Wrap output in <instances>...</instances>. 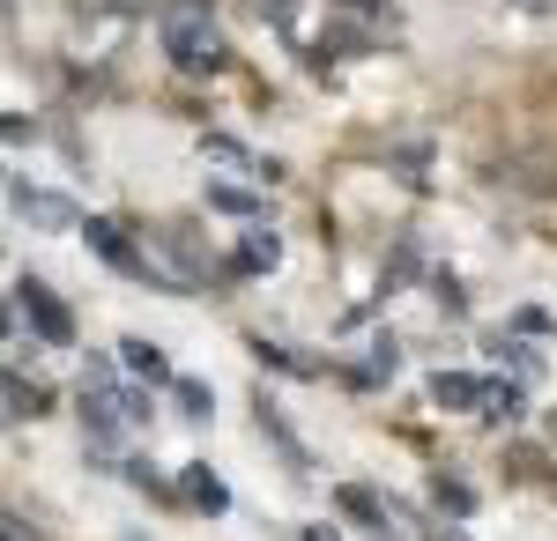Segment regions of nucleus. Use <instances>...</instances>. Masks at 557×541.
<instances>
[{"label": "nucleus", "instance_id": "obj_5", "mask_svg": "<svg viewBox=\"0 0 557 541\" xmlns=\"http://www.w3.org/2000/svg\"><path fill=\"white\" fill-rule=\"evenodd\" d=\"M431 401H438V408H483L491 386H483L475 372H438V378H431Z\"/></svg>", "mask_w": 557, "mask_h": 541}, {"label": "nucleus", "instance_id": "obj_2", "mask_svg": "<svg viewBox=\"0 0 557 541\" xmlns=\"http://www.w3.org/2000/svg\"><path fill=\"white\" fill-rule=\"evenodd\" d=\"M83 238H89V252H97L104 267H120V275H141V282H164V267H149V260L134 252V238L120 230V223H112V215H89ZM164 290H172V282H164Z\"/></svg>", "mask_w": 557, "mask_h": 541}, {"label": "nucleus", "instance_id": "obj_17", "mask_svg": "<svg viewBox=\"0 0 557 541\" xmlns=\"http://www.w3.org/2000/svg\"><path fill=\"white\" fill-rule=\"evenodd\" d=\"M394 356H401V349H394V341L380 334V341H372V378H380V372H394Z\"/></svg>", "mask_w": 557, "mask_h": 541}, {"label": "nucleus", "instance_id": "obj_15", "mask_svg": "<svg viewBox=\"0 0 557 541\" xmlns=\"http://www.w3.org/2000/svg\"><path fill=\"white\" fill-rule=\"evenodd\" d=\"M343 512H349V519H372V527H386V512H380V498H372V490H343Z\"/></svg>", "mask_w": 557, "mask_h": 541}, {"label": "nucleus", "instance_id": "obj_3", "mask_svg": "<svg viewBox=\"0 0 557 541\" xmlns=\"http://www.w3.org/2000/svg\"><path fill=\"white\" fill-rule=\"evenodd\" d=\"M15 312H30V327H38L52 349H67V341H75V319H67V304L45 290L38 275H23V282H15Z\"/></svg>", "mask_w": 557, "mask_h": 541}, {"label": "nucleus", "instance_id": "obj_7", "mask_svg": "<svg viewBox=\"0 0 557 541\" xmlns=\"http://www.w3.org/2000/svg\"><path fill=\"white\" fill-rule=\"evenodd\" d=\"M120 364H127L134 378H149V386H164V378H172V356H164L157 341H141V334H127V341H120Z\"/></svg>", "mask_w": 557, "mask_h": 541}, {"label": "nucleus", "instance_id": "obj_19", "mask_svg": "<svg viewBox=\"0 0 557 541\" xmlns=\"http://www.w3.org/2000/svg\"><path fill=\"white\" fill-rule=\"evenodd\" d=\"M343 8H364V15H380V8H386V0H343Z\"/></svg>", "mask_w": 557, "mask_h": 541}, {"label": "nucleus", "instance_id": "obj_1", "mask_svg": "<svg viewBox=\"0 0 557 541\" xmlns=\"http://www.w3.org/2000/svg\"><path fill=\"white\" fill-rule=\"evenodd\" d=\"M164 52H172L178 75H215V67H223V38H215L201 0H178L172 15H164Z\"/></svg>", "mask_w": 557, "mask_h": 541}, {"label": "nucleus", "instance_id": "obj_9", "mask_svg": "<svg viewBox=\"0 0 557 541\" xmlns=\"http://www.w3.org/2000/svg\"><path fill=\"white\" fill-rule=\"evenodd\" d=\"M209 209L246 215V223H253V215H260V193H253V186H209Z\"/></svg>", "mask_w": 557, "mask_h": 541}, {"label": "nucleus", "instance_id": "obj_18", "mask_svg": "<svg viewBox=\"0 0 557 541\" xmlns=\"http://www.w3.org/2000/svg\"><path fill=\"white\" fill-rule=\"evenodd\" d=\"M305 541H343V534L335 527H305Z\"/></svg>", "mask_w": 557, "mask_h": 541}, {"label": "nucleus", "instance_id": "obj_10", "mask_svg": "<svg viewBox=\"0 0 557 541\" xmlns=\"http://www.w3.org/2000/svg\"><path fill=\"white\" fill-rule=\"evenodd\" d=\"M260 430H268V438H275V445L290 453V467H305V445H298V438H290V423L275 416V401H268V393H260Z\"/></svg>", "mask_w": 557, "mask_h": 541}, {"label": "nucleus", "instance_id": "obj_4", "mask_svg": "<svg viewBox=\"0 0 557 541\" xmlns=\"http://www.w3.org/2000/svg\"><path fill=\"white\" fill-rule=\"evenodd\" d=\"M8 209L23 215V223H38V230H83V215H75V201L45 193V186H30V178H15V186H8Z\"/></svg>", "mask_w": 557, "mask_h": 541}, {"label": "nucleus", "instance_id": "obj_12", "mask_svg": "<svg viewBox=\"0 0 557 541\" xmlns=\"http://www.w3.org/2000/svg\"><path fill=\"white\" fill-rule=\"evenodd\" d=\"M520 408H528L520 386H491V401H483V416H491V423H520Z\"/></svg>", "mask_w": 557, "mask_h": 541}, {"label": "nucleus", "instance_id": "obj_21", "mask_svg": "<svg viewBox=\"0 0 557 541\" xmlns=\"http://www.w3.org/2000/svg\"><path fill=\"white\" fill-rule=\"evenodd\" d=\"M550 430H557V423H550Z\"/></svg>", "mask_w": 557, "mask_h": 541}, {"label": "nucleus", "instance_id": "obj_13", "mask_svg": "<svg viewBox=\"0 0 557 541\" xmlns=\"http://www.w3.org/2000/svg\"><path fill=\"white\" fill-rule=\"evenodd\" d=\"M209 408H215V393H209V386H194V378H178V416L209 423Z\"/></svg>", "mask_w": 557, "mask_h": 541}, {"label": "nucleus", "instance_id": "obj_20", "mask_svg": "<svg viewBox=\"0 0 557 541\" xmlns=\"http://www.w3.org/2000/svg\"><path fill=\"white\" fill-rule=\"evenodd\" d=\"M438 541H461V534H438Z\"/></svg>", "mask_w": 557, "mask_h": 541}, {"label": "nucleus", "instance_id": "obj_11", "mask_svg": "<svg viewBox=\"0 0 557 541\" xmlns=\"http://www.w3.org/2000/svg\"><path fill=\"white\" fill-rule=\"evenodd\" d=\"M431 504H438V512H454V519H469V512H475V490H469V482H446V475H438V482H431Z\"/></svg>", "mask_w": 557, "mask_h": 541}, {"label": "nucleus", "instance_id": "obj_8", "mask_svg": "<svg viewBox=\"0 0 557 541\" xmlns=\"http://www.w3.org/2000/svg\"><path fill=\"white\" fill-rule=\"evenodd\" d=\"M231 267H238V275H268V267H283V238H275V230H253V238L238 246Z\"/></svg>", "mask_w": 557, "mask_h": 541}, {"label": "nucleus", "instance_id": "obj_6", "mask_svg": "<svg viewBox=\"0 0 557 541\" xmlns=\"http://www.w3.org/2000/svg\"><path fill=\"white\" fill-rule=\"evenodd\" d=\"M178 490H186V504H201V512H231V490H223V475H215L209 460H194L178 475Z\"/></svg>", "mask_w": 557, "mask_h": 541}, {"label": "nucleus", "instance_id": "obj_14", "mask_svg": "<svg viewBox=\"0 0 557 541\" xmlns=\"http://www.w3.org/2000/svg\"><path fill=\"white\" fill-rule=\"evenodd\" d=\"M38 408H45V393H38V386H23V378H8V416L23 423V416H38Z\"/></svg>", "mask_w": 557, "mask_h": 541}, {"label": "nucleus", "instance_id": "obj_16", "mask_svg": "<svg viewBox=\"0 0 557 541\" xmlns=\"http://www.w3.org/2000/svg\"><path fill=\"white\" fill-rule=\"evenodd\" d=\"M498 356H506L520 378H535V349H520V341H498Z\"/></svg>", "mask_w": 557, "mask_h": 541}]
</instances>
